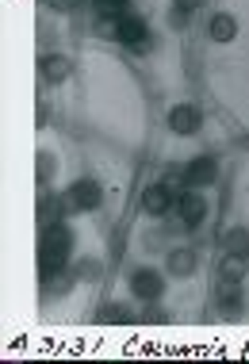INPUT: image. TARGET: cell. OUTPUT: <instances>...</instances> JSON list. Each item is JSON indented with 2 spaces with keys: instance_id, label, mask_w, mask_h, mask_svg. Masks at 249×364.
Here are the masks:
<instances>
[{
  "instance_id": "30bf717a",
  "label": "cell",
  "mask_w": 249,
  "mask_h": 364,
  "mask_svg": "<svg viewBox=\"0 0 249 364\" xmlns=\"http://www.w3.org/2000/svg\"><path fill=\"white\" fill-rule=\"evenodd\" d=\"M207 35H211L215 43H231V38L238 35V19L231 12H215L211 23H207Z\"/></svg>"
},
{
  "instance_id": "7402d4cb",
  "label": "cell",
  "mask_w": 249,
  "mask_h": 364,
  "mask_svg": "<svg viewBox=\"0 0 249 364\" xmlns=\"http://www.w3.org/2000/svg\"><path fill=\"white\" fill-rule=\"evenodd\" d=\"M46 4H50V8H58V12H69V8L77 4V0H46Z\"/></svg>"
},
{
  "instance_id": "d6986e66",
  "label": "cell",
  "mask_w": 249,
  "mask_h": 364,
  "mask_svg": "<svg viewBox=\"0 0 249 364\" xmlns=\"http://www.w3.org/2000/svg\"><path fill=\"white\" fill-rule=\"evenodd\" d=\"M138 322H169V314L157 311V307H146L142 314H138Z\"/></svg>"
},
{
  "instance_id": "44dd1931",
  "label": "cell",
  "mask_w": 249,
  "mask_h": 364,
  "mask_svg": "<svg viewBox=\"0 0 249 364\" xmlns=\"http://www.w3.org/2000/svg\"><path fill=\"white\" fill-rule=\"evenodd\" d=\"M131 50H134V54H149V50H154V38H146V35H142V38H138V43L131 46Z\"/></svg>"
},
{
  "instance_id": "9c48e42d",
  "label": "cell",
  "mask_w": 249,
  "mask_h": 364,
  "mask_svg": "<svg viewBox=\"0 0 249 364\" xmlns=\"http://www.w3.org/2000/svg\"><path fill=\"white\" fill-rule=\"evenodd\" d=\"M142 35H146V23H142V19H138L134 12H123V16H119V35H115V43L134 46Z\"/></svg>"
},
{
  "instance_id": "8992f818",
  "label": "cell",
  "mask_w": 249,
  "mask_h": 364,
  "mask_svg": "<svg viewBox=\"0 0 249 364\" xmlns=\"http://www.w3.org/2000/svg\"><path fill=\"white\" fill-rule=\"evenodd\" d=\"M199 127H203V115L196 112L192 104H176L173 112H169V131L173 134H199Z\"/></svg>"
},
{
  "instance_id": "ba28073f",
  "label": "cell",
  "mask_w": 249,
  "mask_h": 364,
  "mask_svg": "<svg viewBox=\"0 0 249 364\" xmlns=\"http://www.w3.org/2000/svg\"><path fill=\"white\" fill-rule=\"evenodd\" d=\"M38 73H43L46 85H65L69 73H73V62H69L65 54H46L43 62H38Z\"/></svg>"
},
{
  "instance_id": "7a4b0ae2",
  "label": "cell",
  "mask_w": 249,
  "mask_h": 364,
  "mask_svg": "<svg viewBox=\"0 0 249 364\" xmlns=\"http://www.w3.org/2000/svg\"><path fill=\"white\" fill-rule=\"evenodd\" d=\"M169 208H176V192L169 188L165 181H154V184L142 192V211L149 215V219H161Z\"/></svg>"
},
{
  "instance_id": "2e32d148",
  "label": "cell",
  "mask_w": 249,
  "mask_h": 364,
  "mask_svg": "<svg viewBox=\"0 0 249 364\" xmlns=\"http://www.w3.org/2000/svg\"><path fill=\"white\" fill-rule=\"evenodd\" d=\"M100 318L104 322H138V314H131V307H123V303H107Z\"/></svg>"
},
{
  "instance_id": "277c9868",
  "label": "cell",
  "mask_w": 249,
  "mask_h": 364,
  "mask_svg": "<svg viewBox=\"0 0 249 364\" xmlns=\"http://www.w3.org/2000/svg\"><path fill=\"white\" fill-rule=\"evenodd\" d=\"M176 215H181V226H184V230L199 226V223H203V215H207L203 196H199L196 188H184L181 196H176Z\"/></svg>"
},
{
  "instance_id": "52a82bcc",
  "label": "cell",
  "mask_w": 249,
  "mask_h": 364,
  "mask_svg": "<svg viewBox=\"0 0 249 364\" xmlns=\"http://www.w3.org/2000/svg\"><path fill=\"white\" fill-rule=\"evenodd\" d=\"M131 291L138 295V299H146V303H157V299H161V291H165V280L157 277L154 269H138L134 280H131Z\"/></svg>"
},
{
  "instance_id": "ac0fdd59",
  "label": "cell",
  "mask_w": 249,
  "mask_h": 364,
  "mask_svg": "<svg viewBox=\"0 0 249 364\" xmlns=\"http://www.w3.org/2000/svg\"><path fill=\"white\" fill-rule=\"evenodd\" d=\"M92 277H100V264L96 261H81V264H77V280H92Z\"/></svg>"
},
{
  "instance_id": "7c38bea8",
  "label": "cell",
  "mask_w": 249,
  "mask_h": 364,
  "mask_svg": "<svg viewBox=\"0 0 249 364\" xmlns=\"http://www.w3.org/2000/svg\"><path fill=\"white\" fill-rule=\"evenodd\" d=\"M65 208H69L65 200H54V196L43 192V200H38V223H43V230H46V226H54L58 219H65Z\"/></svg>"
},
{
  "instance_id": "8fae6325",
  "label": "cell",
  "mask_w": 249,
  "mask_h": 364,
  "mask_svg": "<svg viewBox=\"0 0 249 364\" xmlns=\"http://www.w3.org/2000/svg\"><path fill=\"white\" fill-rule=\"evenodd\" d=\"M215 299H218V307H223L226 314H234L238 311V299H242V280H223V277H218Z\"/></svg>"
},
{
  "instance_id": "603a6c76",
  "label": "cell",
  "mask_w": 249,
  "mask_h": 364,
  "mask_svg": "<svg viewBox=\"0 0 249 364\" xmlns=\"http://www.w3.org/2000/svg\"><path fill=\"white\" fill-rule=\"evenodd\" d=\"M173 4H176V8H184V12H196V8L203 4V0H173Z\"/></svg>"
},
{
  "instance_id": "5b68a950",
  "label": "cell",
  "mask_w": 249,
  "mask_h": 364,
  "mask_svg": "<svg viewBox=\"0 0 249 364\" xmlns=\"http://www.w3.org/2000/svg\"><path fill=\"white\" fill-rule=\"evenodd\" d=\"M184 169H188V188H207V184L218 181V157L199 154L192 165H184Z\"/></svg>"
},
{
  "instance_id": "3957f363",
  "label": "cell",
  "mask_w": 249,
  "mask_h": 364,
  "mask_svg": "<svg viewBox=\"0 0 249 364\" xmlns=\"http://www.w3.org/2000/svg\"><path fill=\"white\" fill-rule=\"evenodd\" d=\"M100 200H104V188H100V181H92V176H85V181H77L73 188H69V208L73 211H96Z\"/></svg>"
},
{
  "instance_id": "4fadbf2b",
  "label": "cell",
  "mask_w": 249,
  "mask_h": 364,
  "mask_svg": "<svg viewBox=\"0 0 249 364\" xmlns=\"http://www.w3.org/2000/svg\"><path fill=\"white\" fill-rule=\"evenodd\" d=\"M249 272V257L242 253H223V261H218V277L223 280H242Z\"/></svg>"
},
{
  "instance_id": "6da1fadb",
  "label": "cell",
  "mask_w": 249,
  "mask_h": 364,
  "mask_svg": "<svg viewBox=\"0 0 249 364\" xmlns=\"http://www.w3.org/2000/svg\"><path fill=\"white\" fill-rule=\"evenodd\" d=\"M69 250H73V230H69L65 223L46 226V230H43V245H38V269H43V277L65 269Z\"/></svg>"
},
{
  "instance_id": "5bb4252c",
  "label": "cell",
  "mask_w": 249,
  "mask_h": 364,
  "mask_svg": "<svg viewBox=\"0 0 249 364\" xmlns=\"http://www.w3.org/2000/svg\"><path fill=\"white\" fill-rule=\"evenodd\" d=\"M169 272H173V277H192L196 272V253L192 250H173L169 253Z\"/></svg>"
},
{
  "instance_id": "9a60e30c",
  "label": "cell",
  "mask_w": 249,
  "mask_h": 364,
  "mask_svg": "<svg viewBox=\"0 0 249 364\" xmlns=\"http://www.w3.org/2000/svg\"><path fill=\"white\" fill-rule=\"evenodd\" d=\"M223 250H226V253H242V257H249V226H234V230L223 238Z\"/></svg>"
},
{
  "instance_id": "ffe728a7",
  "label": "cell",
  "mask_w": 249,
  "mask_h": 364,
  "mask_svg": "<svg viewBox=\"0 0 249 364\" xmlns=\"http://www.w3.org/2000/svg\"><path fill=\"white\" fill-rule=\"evenodd\" d=\"M188 16H192V12H184V8H173V16H169V23H173V27H188Z\"/></svg>"
},
{
  "instance_id": "e0dca14e",
  "label": "cell",
  "mask_w": 249,
  "mask_h": 364,
  "mask_svg": "<svg viewBox=\"0 0 249 364\" xmlns=\"http://www.w3.org/2000/svg\"><path fill=\"white\" fill-rule=\"evenodd\" d=\"M50 173H54V161H50V154H38V184H43V188H46Z\"/></svg>"
}]
</instances>
